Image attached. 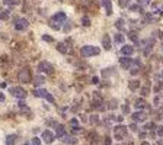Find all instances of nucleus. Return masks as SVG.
<instances>
[{
  "mask_svg": "<svg viewBox=\"0 0 163 145\" xmlns=\"http://www.w3.org/2000/svg\"><path fill=\"white\" fill-rule=\"evenodd\" d=\"M60 2H63V0H60Z\"/></svg>",
  "mask_w": 163,
  "mask_h": 145,
  "instance_id": "obj_49",
  "label": "nucleus"
},
{
  "mask_svg": "<svg viewBox=\"0 0 163 145\" xmlns=\"http://www.w3.org/2000/svg\"><path fill=\"white\" fill-rule=\"evenodd\" d=\"M38 71L44 72V74H52V72H54V67H52V64L48 62V61H41L38 64Z\"/></svg>",
  "mask_w": 163,
  "mask_h": 145,
  "instance_id": "obj_6",
  "label": "nucleus"
},
{
  "mask_svg": "<svg viewBox=\"0 0 163 145\" xmlns=\"http://www.w3.org/2000/svg\"><path fill=\"white\" fill-rule=\"evenodd\" d=\"M114 135H115V138L118 141H122V139L127 138V135H128V129H127V126L124 125H117L114 128Z\"/></svg>",
  "mask_w": 163,
  "mask_h": 145,
  "instance_id": "obj_3",
  "label": "nucleus"
},
{
  "mask_svg": "<svg viewBox=\"0 0 163 145\" xmlns=\"http://www.w3.org/2000/svg\"><path fill=\"white\" fill-rule=\"evenodd\" d=\"M89 120H90V123H98V122H99L98 115H92V116H90V119H89Z\"/></svg>",
  "mask_w": 163,
  "mask_h": 145,
  "instance_id": "obj_32",
  "label": "nucleus"
},
{
  "mask_svg": "<svg viewBox=\"0 0 163 145\" xmlns=\"http://www.w3.org/2000/svg\"><path fill=\"white\" fill-rule=\"evenodd\" d=\"M102 45L105 46V49H111V39H109V35L105 33V36L102 38Z\"/></svg>",
  "mask_w": 163,
  "mask_h": 145,
  "instance_id": "obj_19",
  "label": "nucleus"
},
{
  "mask_svg": "<svg viewBox=\"0 0 163 145\" xmlns=\"http://www.w3.org/2000/svg\"><path fill=\"white\" fill-rule=\"evenodd\" d=\"M61 141L64 142V144H70V145H76L77 144V138H74V137H70V135H64Z\"/></svg>",
  "mask_w": 163,
  "mask_h": 145,
  "instance_id": "obj_15",
  "label": "nucleus"
},
{
  "mask_svg": "<svg viewBox=\"0 0 163 145\" xmlns=\"http://www.w3.org/2000/svg\"><path fill=\"white\" fill-rule=\"evenodd\" d=\"M151 9H153V13H162L163 12V5H160V3H154V5L151 6Z\"/></svg>",
  "mask_w": 163,
  "mask_h": 145,
  "instance_id": "obj_20",
  "label": "nucleus"
},
{
  "mask_svg": "<svg viewBox=\"0 0 163 145\" xmlns=\"http://www.w3.org/2000/svg\"><path fill=\"white\" fill-rule=\"evenodd\" d=\"M31 145H41V142H39V138H37V137H34L32 141H31Z\"/></svg>",
  "mask_w": 163,
  "mask_h": 145,
  "instance_id": "obj_35",
  "label": "nucleus"
},
{
  "mask_svg": "<svg viewBox=\"0 0 163 145\" xmlns=\"http://www.w3.org/2000/svg\"><path fill=\"white\" fill-rule=\"evenodd\" d=\"M34 96L35 97H42V99H47L48 102H54V97L51 96V93L44 90V89H34Z\"/></svg>",
  "mask_w": 163,
  "mask_h": 145,
  "instance_id": "obj_5",
  "label": "nucleus"
},
{
  "mask_svg": "<svg viewBox=\"0 0 163 145\" xmlns=\"http://www.w3.org/2000/svg\"><path fill=\"white\" fill-rule=\"evenodd\" d=\"M41 138L44 139V142H47V144H52V142H54V138H55V135H54L51 131H48V129H47V131L42 132Z\"/></svg>",
  "mask_w": 163,
  "mask_h": 145,
  "instance_id": "obj_9",
  "label": "nucleus"
},
{
  "mask_svg": "<svg viewBox=\"0 0 163 145\" xmlns=\"http://www.w3.org/2000/svg\"><path fill=\"white\" fill-rule=\"evenodd\" d=\"M70 125H72V128H73V131H74V132L80 131V126H79V122L76 120V119H72V120H70Z\"/></svg>",
  "mask_w": 163,
  "mask_h": 145,
  "instance_id": "obj_23",
  "label": "nucleus"
},
{
  "mask_svg": "<svg viewBox=\"0 0 163 145\" xmlns=\"http://www.w3.org/2000/svg\"><path fill=\"white\" fill-rule=\"evenodd\" d=\"M146 105H147V103H146L143 99H137V100H136V103H134V106H136L137 109H144V107H146Z\"/></svg>",
  "mask_w": 163,
  "mask_h": 145,
  "instance_id": "obj_22",
  "label": "nucleus"
},
{
  "mask_svg": "<svg viewBox=\"0 0 163 145\" xmlns=\"http://www.w3.org/2000/svg\"><path fill=\"white\" fill-rule=\"evenodd\" d=\"M15 139H16L15 135H9L6 138V145H15Z\"/></svg>",
  "mask_w": 163,
  "mask_h": 145,
  "instance_id": "obj_26",
  "label": "nucleus"
},
{
  "mask_svg": "<svg viewBox=\"0 0 163 145\" xmlns=\"http://www.w3.org/2000/svg\"><path fill=\"white\" fill-rule=\"evenodd\" d=\"M146 113L143 112H136V113H133V120L134 122H144L146 120Z\"/></svg>",
  "mask_w": 163,
  "mask_h": 145,
  "instance_id": "obj_12",
  "label": "nucleus"
},
{
  "mask_svg": "<svg viewBox=\"0 0 163 145\" xmlns=\"http://www.w3.org/2000/svg\"><path fill=\"white\" fill-rule=\"evenodd\" d=\"M45 83V79L42 77V76H37L35 79H34V84L35 86H41V84H44Z\"/></svg>",
  "mask_w": 163,
  "mask_h": 145,
  "instance_id": "obj_21",
  "label": "nucleus"
},
{
  "mask_svg": "<svg viewBox=\"0 0 163 145\" xmlns=\"http://www.w3.org/2000/svg\"><path fill=\"white\" fill-rule=\"evenodd\" d=\"M104 142H105V145H111V139H109V138H108V137H106V138H105V141H104Z\"/></svg>",
  "mask_w": 163,
  "mask_h": 145,
  "instance_id": "obj_39",
  "label": "nucleus"
},
{
  "mask_svg": "<svg viewBox=\"0 0 163 145\" xmlns=\"http://www.w3.org/2000/svg\"><path fill=\"white\" fill-rule=\"evenodd\" d=\"M57 49H58L61 54H69L70 51H72V48H70V46H67L66 42H60L58 45H57Z\"/></svg>",
  "mask_w": 163,
  "mask_h": 145,
  "instance_id": "obj_13",
  "label": "nucleus"
},
{
  "mask_svg": "<svg viewBox=\"0 0 163 145\" xmlns=\"http://www.w3.org/2000/svg\"><path fill=\"white\" fill-rule=\"evenodd\" d=\"M92 105L96 110H104L105 106H104V99L102 96L99 94V92H95L93 93V97H92Z\"/></svg>",
  "mask_w": 163,
  "mask_h": 145,
  "instance_id": "obj_4",
  "label": "nucleus"
},
{
  "mask_svg": "<svg viewBox=\"0 0 163 145\" xmlns=\"http://www.w3.org/2000/svg\"><path fill=\"white\" fill-rule=\"evenodd\" d=\"M128 38H130L133 42H138V38H137V32L136 31H131V32H128Z\"/></svg>",
  "mask_w": 163,
  "mask_h": 145,
  "instance_id": "obj_24",
  "label": "nucleus"
},
{
  "mask_svg": "<svg viewBox=\"0 0 163 145\" xmlns=\"http://www.w3.org/2000/svg\"><path fill=\"white\" fill-rule=\"evenodd\" d=\"M102 5H104L105 10H106V15H108V16H111L112 15V3H111V0H102Z\"/></svg>",
  "mask_w": 163,
  "mask_h": 145,
  "instance_id": "obj_16",
  "label": "nucleus"
},
{
  "mask_svg": "<svg viewBox=\"0 0 163 145\" xmlns=\"http://www.w3.org/2000/svg\"><path fill=\"white\" fill-rule=\"evenodd\" d=\"M157 135H159V137H163V125L157 128Z\"/></svg>",
  "mask_w": 163,
  "mask_h": 145,
  "instance_id": "obj_36",
  "label": "nucleus"
},
{
  "mask_svg": "<svg viewBox=\"0 0 163 145\" xmlns=\"http://www.w3.org/2000/svg\"><path fill=\"white\" fill-rule=\"evenodd\" d=\"M10 93H12V96H15L16 99H25L26 97V90L25 89H22V87H12L10 89Z\"/></svg>",
  "mask_w": 163,
  "mask_h": 145,
  "instance_id": "obj_7",
  "label": "nucleus"
},
{
  "mask_svg": "<svg viewBox=\"0 0 163 145\" xmlns=\"http://www.w3.org/2000/svg\"><path fill=\"white\" fill-rule=\"evenodd\" d=\"M160 79H162V80H163V71H162V74H160Z\"/></svg>",
  "mask_w": 163,
  "mask_h": 145,
  "instance_id": "obj_47",
  "label": "nucleus"
},
{
  "mask_svg": "<svg viewBox=\"0 0 163 145\" xmlns=\"http://www.w3.org/2000/svg\"><path fill=\"white\" fill-rule=\"evenodd\" d=\"M122 109H124V113L130 112V107H128V106H124V107H122Z\"/></svg>",
  "mask_w": 163,
  "mask_h": 145,
  "instance_id": "obj_41",
  "label": "nucleus"
},
{
  "mask_svg": "<svg viewBox=\"0 0 163 145\" xmlns=\"http://www.w3.org/2000/svg\"><path fill=\"white\" fill-rule=\"evenodd\" d=\"M82 23H83V26H89V25H90V19H89L87 16H83V18H82Z\"/></svg>",
  "mask_w": 163,
  "mask_h": 145,
  "instance_id": "obj_28",
  "label": "nucleus"
},
{
  "mask_svg": "<svg viewBox=\"0 0 163 145\" xmlns=\"http://www.w3.org/2000/svg\"><path fill=\"white\" fill-rule=\"evenodd\" d=\"M131 0H119V6L121 7H128Z\"/></svg>",
  "mask_w": 163,
  "mask_h": 145,
  "instance_id": "obj_29",
  "label": "nucleus"
},
{
  "mask_svg": "<svg viewBox=\"0 0 163 145\" xmlns=\"http://www.w3.org/2000/svg\"><path fill=\"white\" fill-rule=\"evenodd\" d=\"M51 20H54L55 23H64L66 20H67V16H66V13L64 12H58V13H55L54 16L51 18Z\"/></svg>",
  "mask_w": 163,
  "mask_h": 145,
  "instance_id": "obj_10",
  "label": "nucleus"
},
{
  "mask_svg": "<svg viewBox=\"0 0 163 145\" xmlns=\"http://www.w3.org/2000/svg\"><path fill=\"white\" fill-rule=\"evenodd\" d=\"M115 42H117V44H122V42H124V35H121V33L115 35Z\"/></svg>",
  "mask_w": 163,
  "mask_h": 145,
  "instance_id": "obj_27",
  "label": "nucleus"
},
{
  "mask_svg": "<svg viewBox=\"0 0 163 145\" xmlns=\"http://www.w3.org/2000/svg\"><path fill=\"white\" fill-rule=\"evenodd\" d=\"M99 52H101V49H99L98 46H95V45H85V46H82V49H80L82 57H92V55H99Z\"/></svg>",
  "mask_w": 163,
  "mask_h": 145,
  "instance_id": "obj_1",
  "label": "nucleus"
},
{
  "mask_svg": "<svg viewBox=\"0 0 163 145\" xmlns=\"http://www.w3.org/2000/svg\"><path fill=\"white\" fill-rule=\"evenodd\" d=\"M128 87H130V90H137L138 87H140V80H130L128 81Z\"/></svg>",
  "mask_w": 163,
  "mask_h": 145,
  "instance_id": "obj_18",
  "label": "nucleus"
},
{
  "mask_svg": "<svg viewBox=\"0 0 163 145\" xmlns=\"http://www.w3.org/2000/svg\"><path fill=\"white\" fill-rule=\"evenodd\" d=\"M66 135V129L63 125H57L55 126V137H58V138H63Z\"/></svg>",
  "mask_w": 163,
  "mask_h": 145,
  "instance_id": "obj_17",
  "label": "nucleus"
},
{
  "mask_svg": "<svg viewBox=\"0 0 163 145\" xmlns=\"http://www.w3.org/2000/svg\"><path fill=\"white\" fill-rule=\"evenodd\" d=\"M130 128H131V131H137V126L134 125V123H133V125H131Z\"/></svg>",
  "mask_w": 163,
  "mask_h": 145,
  "instance_id": "obj_42",
  "label": "nucleus"
},
{
  "mask_svg": "<svg viewBox=\"0 0 163 145\" xmlns=\"http://www.w3.org/2000/svg\"><path fill=\"white\" fill-rule=\"evenodd\" d=\"M144 128H146V129H153V128H154V123H147Z\"/></svg>",
  "mask_w": 163,
  "mask_h": 145,
  "instance_id": "obj_38",
  "label": "nucleus"
},
{
  "mask_svg": "<svg viewBox=\"0 0 163 145\" xmlns=\"http://www.w3.org/2000/svg\"><path fill=\"white\" fill-rule=\"evenodd\" d=\"M115 28H118V29H119V31H124V20L122 19H118L117 22H115Z\"/></svg>",
  "mask_w": 163,
  "mask_h": 145,
  "instance_id": "obj_25",
  "label": "nucleus"
},
{
  "mask_svg": "<svg viewBox=\"0 0 163 145\" xmlns=\"http://www.w3.org/2000/svg\"><path fill=\"white\" fill-rule=\"evenodd\" d=\"M149 92H150V89H149V87H143V89H141V96H147Z\"/></svg>",
  "mask_w": 163,
  "mask_h": 145,
  "instance_id": "obj_33",
  "label": "nucleus"
},
{
  "mask_svg": "<svg viewBox=\"0 0 163 145\" xmlns=\"http://www.w3.org/2000/svg\"><path fill=\"white\" fill-rule=\"evenodd\" d=\"M121 52H122V55L124 57H130V55H133L134 54V48L131 45H125L121 48Z\"/></svg>",
  "mask_w": 163,
  "mask_h": 145,
  "instance_id": "obj_14",
  "label": "nucleus"
},
{
  "mask_svg": "<svg viewBox=\"0 0 163 145\" xmlns=\"http://www.w3.org/2000/svg\"><path fill=\"white\" fill-rule=\"evenodd\" d=\"M112 70H114V68H106V70H104V71H102V76H104V77H108V76H109V74H112Z\"/></svg>",
  "mask_w": 163,
  "mask_h": 145,
  "instance_id": "obj_31",
  "label": "nucleus"
},
{
  "mask_svg": "<svg viewBox=\"0 0 163 145\" xmlns=\"http://www.w3.org/2000/svg\"><path fill=\"white\" fill-rule=\"evenodd\" d=\"M140 3H141V5H147L149 0H138V5H140Z\"/></svg>",
  "mask_w": 163,
  "mask_h": 145,
  "instance_id": "obj_40",
  "label": "nucleus"
},
{
  "mask_svg": "<svg viewBox=\"0 0 163 145\" xmlns=\"http://www.w3.org/2000/svg\"><path fill=\"white\" fill-rule=\"evenodd\" d=\"M92 83H95V84H96V83H99V81H98V77H93V79H92Z\"/></svg>",
  "mask_w": 163,
  "mask_h": 145,
  "instance_id": "obj_43",
  "label": "nucleus"
},
{
  "mask_svg": "<svg viewBox=\"0 0 163 145\" xmlns=\"http://www.w3.org/2000/svg\"><path fill=\"white\" fill-rule=\"evenodd\" d=\"M5 100V94L3 93H0V102H3Z\"/></svg>",
  "mask_w": 163,
  "mask_h": 145,
  "instance_id": "obj_44",
  "label": "nucleus"
},
{
  "mask_svg": "<svg viewBox=\"0 0 163 145\" xmlns=\"http://www.w3.org/2000/svg\"><path fill=\"white\" fill-rule=\"evenodd\" d=\"M25 145H31V144H25Z\"/></svg>",
  "mask_w": 163,
  "mask_h": 145,
  "instance_id": "obj_48",
  "label": "nucleus"
},
{
  "mask_svg": "<svg viewBox=\"0 0 163 145\" xmlns=\"http://www.w3.org/2000/svg\"><path fill=\"white\" fill-rule=\"evenodd\" d=\"M141 145H150L149 142H141Z\"/></svg>",
  "mask_w": 163,
  "mask_h": 145,
  "instance_id": "obj_46",
  "label": "nucleus"
},
{
  "mask_svg": "<svg viewBox=\"0 0 163 145\" xmlns=\"http://www.w3.org/2000/svg\"><path fill=\"white\" fill-rule=\"evenodd\" d=\"M7 5H12V6H16V5H19V0H6Z\"/></svg>",
  "mask_w": 163,
  "mask_h": 145,
  "instance_id": "obj_34",
  "label": "nucleus"
},
{
  "mask_svg": "<svg viewBox=\"0 0 163 145\" xmlns=\"http://www.w3.org/2000/svg\"><path fill=\"white\" fill-rule=\"evenodd\" d=\"M156 145H163V142H162V141H159V142H157Z\"/></svg>",
  "mask_w": 163,
  "mask_h": 145,
  "instance_id": "obj_45",
  "label": "nucleus"
},
{
  "mask_svg": "<svg viewBox=\"0 0 163 145\" xmlns=\"http://www.w3.org/2000/svg\"><path fill=\"white\" fill-rule=\"evenodd\" d=\"M117 105H118V103H117V100H115V99H112V100H109V106H108V107H109V109L112 110V109H115V107H117Z\"/></svg>",
  "mask_w": 163,
  "mask_h": 145,
  "instance_id": "obj_30",
  "label": "nucleus"
},
{
  "mask_svg": "<svg viewBox=\"0 0 163 145\" xmlns=\"http://www.w3.org/2000/svg\"><path fill=\"white\" fill-rule=\"evenodd\" d=\"M18 80H19L20 83H23V84H26V83H31V81H32V74H31V70H29L28 67L22 68V70L18 72Z\"/></svg>",
  "mask_w": 163,
  "mask_h": 145,
  "instance_id": "obj_2",
  "label": "nucleus"
},
{
  "mask_svg": "<svg viewBox=\"0 0 163 145\" xmlns=\"http://www.w3.org/2000/svg\"><path fill=\"white\" fill-rule=\"evenodd\" d=\"M133 58H128V57H121L119 58V66L122 67L124 70H130L131 66H133Z\"/></svg>",
  "mask_w": 163,
  "mask_h": 145,
  "instance_id": "obj_8",
  "label": "nucleus"
},
{
  "mask_svg": "<svg viewBox=\"0 0 163 145\" xmlns=\"http://www.w3.org/2000/svg\"><path fill=\"white\" fill-rule=\"evenodd\" d=\"M42 39L47 41V42H52V38L51 36H48V35H44V36H42Z\"/></svg>",
  "mask_w": 163,
  "mask_h": 145,
  "instance_id": "obj_37",
  "label": "nucleus"
},
{
  "mask_svg": "<svg viewBox=\"0 0 163 145\" xmlns=\"http://www.w3.org/2000/svg\"><path fill=\"white\" fill-rule=\"evenodd\" d=\"M15 28L18 31H23L28 28V20L26 19H16V23H15Z\"/></svg>",
  "mask_w": 163,
  "mask_h": 145,
  "instance_id": "obj_11",
  "label": "nucleus"
}]
</instances>
